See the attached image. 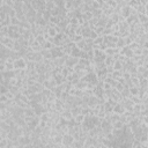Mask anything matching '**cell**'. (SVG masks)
Returning a JSON list of instances; mask_svg holds the SVG:
<instances>
[{
	"instance_id": "obj_35",
	"label": "cell",
	"mask_w": 148,
	"mask_h": 148,
	"mask_svg": "<svg viewBox=\"0 0 148 148\" xmlns=\"http://www.w3.org/2000/svg\"><path fill=\"white\" fill-rule=\"evenodd\" d=\"M10 25H15V27H20L21 25V21L14 16V17H10Z\"/></svg>"
},
{
	"instance_id": "obj_20",
	"label": "cell",
	"mask_w": 148,
	"mask_h": 148,
	"mask_svg": "<svg viewBox=\"0 0 148 148\" xmlns=\"http://www.w3.org/2000/svg\"><path fill=\"white\" fill-rule=\"evenodd\" d=\"M23 116H24V118H34L37 114H36V112L32 108H27V109L23 110Z\"/></svg>"
},
{
	"instance_id": "obj_40",
	"label": "cell",
	"mask_w": 148,
	"mask_h": 148,
	"mask_svg": "<svg viewBox=\"0 0 148 148\" xmlns=\"http://www.w3.org/2000/svg\"><path fill=\"white\" fill-rule=\"evenodd\" d=\"M95 148H109L108 146H105L104 143H102V142H98L96 146H95Z\"/></svg>"
},
{
	"instance_id": "obj_8",
	"label": "cell",
	"mask_w": 148,
	"mask_h": 148,
	"mask_svg": "<svg viewBox=\"0 0 148 148\" xmlns=\"http://www.w3.org/2000/svg\"><path fill=\"white\" fill-rule=\"evenodd\" d=\"M77 64H79V59H77V58L72 57V56H67V57H66V61H65V66H66V67L73 69Z\"/></svg>"
},
{
	"instance_id": "obj_25",
	"label": "cell",
	"mask_w": 148,
	"mask_h": 148,
	"mask_svg": "<svg viewBox=\"0 0 148 148\" xmlns=\"http://www.w3.org/2000/svg\"><path fill=\"white\" fill-rule=\"evenodd\" d=\"M114 62H116V59H114L113 57H106V59H105V61H104V65H105L106 67H113Z\"/></svg>"
},
{
	"instance_id": "obj_14",
	"label": "cell",
	"mask_w": 148,
	"mask_h": 148,
	"mask_svg": "<svg viewBox=\"0 0 148 148\" xmlns=\"http://www.w3.org/2000/svg\"><path fill=\"white\" fill-rule=\"evenodd\" d=\"M119 54L121 56H125L127 59H132L134 57V52L128 47V46H125L123 49H119Z\"/></svg>"
},
{
	"instance_id": "obj_30",
	"label": "cell",
	"mask_w": 148,
	"mask_h": 148,
	"mask_svg": "<svg viewBox=\"0 0 148 148\" xmlns=\"http://www.w3.org/2000/svg\"><path fill=\"white\" fill-rule=\"evenodd\" d=\"M112 68H113V71H124V64L117 60V61L114 62V65H113Z\"/></svg>"
},
{
	"instance_id": "obj_12",
	"label": "cell",
	"mask_w": 148,
	"mask_h": 148,
	"mask_svg": "<svg viewBox=\"0 0 148 148\" xmlns=\"http://www.w3.org/2000/svg\"><path fill=\"white\" fill-rule=\"evenodd\" d=\"M74 136L72 135V134H69V133H67V134H64V136H62V146H65V147H71L72 145H73V142H74Z\"/></svg>"
},
{
	"instance_id": "obj_4",
	"label": "cell",
	"mask_w": 148,
	"mask_h": 148,
	"mask_svg": "<svg viewBox=\"0 0 148 148\" xmlns=\"http://www.w3.org/2000/svg\"><path fill=\"white\" fill-rule=\"evenodd\" d=\"M0 45H1V46H5L6 49L13 51L14 45H15V40L12 39V38L8 37V36H0Z\"/></svg>"
},
{
	"instance_id": "obj_22",
	"label": "cell",
	"mask_w": 148,
	"mask_h": 148,
	"mask_svg": "<svg viewBox=\"0 0 148 148\" xmlns=\"http://www.w3.org/2000/svg\"><path fill=\"white\" fill-rule=\"evenodd\" d=\"M42 50H43V47H42V45L37 40H35L30 45V51H32V52H42Z\"/></svg>"
},
{
	"instance_id": "obj_36",
	"label": "cell",
	"mask_w": 148,
	"mask_h": 148,
	"mask_svg": "<svg viewBox=\"0 0 148 148\" xmlns=\"http://www.w3.org/2000/svg\"><path fill=\"white\" fill-rule=\"evenodd\" d=\"M128 47H130V49H131L133 52H135L138 49H140V47H143V46H141V45H140L139 43H136V42H133L131 45H128Z\"/></svg>"
},
{
	"instance_id": "obj_18",
	"label": "cell",
	"mask_w": 148,
	"mask_h": 148,
	"mask_svg": "<svg viewBox=\"0 0 148 148\" xmlns=\"http://www.w3.org/2000/svg\"><path fill=\"white\" fill-rule=\"evenodd\" d=\"M106 57H114L117 54H119V49L118 47H106L104 50Z\"/></svg>"
},
{
	"instance_id": "obj_19",
	"label": "cell",
	"mask_w": 148,
	"mask_h": 148,
	"mask_svg": "<svg viewBox=\"0 0 148 148\" xmlns=\"http://www.w3.org/2000/svg\"><path fill=\"white\" fill-rule=\"evenodd\" d=\"M113 112H114V113H117V114H119V116H121L123 113H125V112H126V109L124 108L123 103L120 102V103H117V104L114 105V108H113Z\"/></svg>"
},
{
	"instance_id": "obj_26",
	"label": "cell",
	"mask_w": 148,
	"mask_h": 148,
	"mask_svg": "<svg viewBox=\"0 0 148 148\" xmlns=\"http://www.w3.org/2000/svg\"><path fill=\"white\" fill-rule=\"evenodd\" d=\"M84 119H86V116L83 113H80V114H77V116L74 117V121L76 124H79V125H82L83 121H84Z\"/></svg>"
},
{
	"instance_id": "obj_10",
	"label": "cell",
	"mask_w": 148,
	"mask_h": 148,
	"mask_svg": "<svg viewBox=\"0 0 148 148\" xmlns=\"http://www.w3.org/2000/svg\"><path fill=\"white\" fill-rule=\"evenodd\" d=\"M43 86H44V88L45 89H49V90H54L56 88H57V82L54 81V79L52 77V76H50V77H47L46 80H45V82L43 83Z\"/></svg>"
},
{
	"instance_id": "obj_33",
	"label": "cell",
	"mask_w": 148,
	"mask_h": 148,
	"mask_svg": "<svg viewBox=\"0 0 148 148\" xmlns=\"http://www.w3.org/2000/svg\"><path fill=\"white\" fill-rule=\"evenodd\" d=\"M101 86H102V89L106 92V91H110V90H112L113 88L110 86V83H108V82H105V81H103V82H101Z\"/></svg>"
},
{
	"instance_id": "obj_34",
	"label": "cell",
	"mask_w": 148,
	"mask_h": 148,
	"mask_svg": "<svg viewBox=\"0 0 148 148\" xmlns=\"http://www.w3.org/2000/svg\"><path fill=\"white\" fill-rule=\"evenodd\" d=\"M118 49H123V47H125L126 46V43H125V39L123 38V37H119L118 38V40H117V45H116Z\"/></svg>"
},
{
	"instance_id": "obj_24",
	"label": "cell",
	"mask_w": 148,
	"mask_h": 148,
	"mask_svg": "<svg viewBox=\"0 0 148 148\" xmlns=\"http://www.w3.org/2000/svg\"><path fill=\"white\" fill-rule=\"evenodd\" d=\"M54 46H56V45H54V44H53V42H52V40H50V39H47V40L42 45L43 50H52Z\"/></svg>"
},
{
	"instance_id": "obj_42",
	"label": "cell",
	"mask_w": 148,
	"mask_h": 148,
	"mask_svg": "<svg viewBox=\"0 0 148 148\" xmlns=\"http://www.w3.org/2000/svg\"><path fill=\"white\" fill-rule=\"evenodd\" d=\"M143 123L148 126V117H143Z\"/></svg>"
},
{
	"instance_id": "obj_11",
	"label": "cell",
	"mask_w": 148,
	"mask_h": 148,
	"mask_svg": "<svg viewBox=\"0 0 148 148\" xmlns=\"http://www.w3.org/2000/svg\"><path fill=\"white\" fill-rule=\"evenodd\" d=\"M102 13H103V15H105L106 17H110V16L114 13V9L111 8V7L106 3V1H102Z\"/></svg>"
},
{
	"instance_id": "obj_38",
	"label": "cell",
	"mask_w": 148,
	"mask_h": 148,
	"mask_svg": "<svg viewBox=\"0 0 148 148\" xmlns=\"http://www.w3.org/2000/svg\"><path fill=\"white\" fill-rule=\"evenodd\" d=\"M82 39H83V37H82L81 35H75V36L72 38V42H73L74 44H77V43H79V42H81Z\"/></svg>"
},
{
	"instance_id": "obj_45",
	"label": "cell",
	"mask_w": 148,
	"mask_h": 148,
	"mask_svg": "<svg viewBox=\"0 0 148 148\" xmlns=\"http://www.w3.org/2000/svg\"><path fill=\"white\" fill-rule=\"evenodd\" d=\"M146 39H147V40H148V31H147V32H146Z\"/></svg>"
},
{
	"instance_id": "obj_6",
	"label": "cell",
	"mask_w": 148,
	"mask_h": 148,
	"mask_svg": "<svg viewBox=\"0 0 148 148\" xmlns=\"http://www.w3.org/2000/svg\"><path fill=\"white\" fill-rule=\"evenodd\" d=\"M27 67H28V61L23 57H20V58L14 60V68H15V71H25Z\"/></svg>"
},
{
	"instance_id": "obj_27",
	"label": "cell",
	"mask_w": 148,
	"mask_h": 148,
	"mask_svg": "<svg viewBox=\"0 0 148 148\" xmlns=\"http://www.w3.org/2000/svg\"><path fill=\"white\" fill-rule=\"evenodd\" d=\"M125 126H126V125H125L121 120H118V121H116V123L112 124V128H113V130H124Z\"/></svg>"
},
{
	"instance_id": "obj_15",
	"label": "cell",
	"mask_w": 148,
	"mask_h": 148,
	"mask_svg": "<svg viewBox=\"0 0 148 148\" xmlns=\"http://www.w3.org/2000/svg\"><path fill=\"white\" fill-rule=\"evenodd\" d=\"M110 98H112L113 101H116L117 103H120L123 101V96H121V92H119L117 89H112L110 90Z\"/></svg>"
},
{
	"instance_id": "obj_2",
	"label": "cell",
	"mask_w": 148,
	"mask_h": 148,
	"mask_svg": "<svg viewBox=\"0 0 148 148\" xmlns=\"http://www.w3.org/2000/svg\"><path fill=\"white\" fill-rule=\"evenodd\" d=\"M94 49V47H92ZM106 59V54L101 49H94V64H103Z\"/></svg>"
},
{
	"instance_id": "obj_21",
	"label": "cell",
	"mask_w": 148,
	"mask_h": 148,
	"mask_svg": "<svg viewBox=\"0 0 148 148\" xmlns=\"http://www.w3.org/2000/svg\"><path fill=\"white\" fill-rule=\"evenodd\" d=\"M104 43V36H98L96 39H94V49H101V46Z\"/></svg>"
},
{
	"instance_id": "obj_7",
	"label": "cell",
	"mask_w": 148,
	"mask_h": 148,
	"mask_svg": "<svg viewBox=\"0 0 148 148\" xmlns=\"http://www.w3.org/2000/svg\"><path fill=\"white\" fill-rule=\"evenodd\" d=\"M17 142L21 147H25V146H29L32 143V140H31V136L30 135H27V134H23V135H20L17 138Z\"/></svg>"
},
{
	"instance_id": "obj_28",
	"label": "cell",
	"mask_w": 148,
	"mask_h": 148,
	"mask_svg": "<svg viewBox=\"0 0 148 148\" xmlns=\"http://www.w3.org/2000/svg\"><path fill=\"white\" fill-rule=\"evenodd\" d=\"M9 140L7 138H0V148H8Z\"/></svg>"
},
{
	"instance_id": "obj_13",
	"label": "cell",
	"mask_w": 148,
	"mask_h": 148,
	"mask_svg": "<svg viewBox=\"0 0 148 148\" xmlns=\"http://www.w3.org/2000/svg\"><path fill=\"white\" fill-rule=\"evenodd\" d=\"M51 53H52L53 59H58V58H61V57L66 56V54L64 53L62 47H59V46H54V47L51 50Z\"/></svg>"
},
{
	"instance_id": "obj_41",
	"label": "cell",
	"mask_w": 148,
	"mask_h": 148,
	"mask_svg": "<svg viewBox=\"0 0 148 148\" xmlns=\"http://www.w3.org/2000/svg\"><path fill=\"white\" fill-rule=\"evenodd\" d=\"M143 66L148 69V58H145V64H143Z\"/></svg>"
},
{
	"instance_id": "obj_43",
	"label": "cell",
	"mask_w": 148,
	"mask_h": 148,
	"mask_svg": "<svg viewBox=\"0 0 148 148\" xmlns=\"http://www.w3.org/2000/svg\"><path fill=\"white\" fill-rule=\"evenodd\" d=\"M143 47H145V49H147V50H148V40H147V42H146V43H145V44H143Z\"/></svg>"
},
{
	"instance_id": "obj_17",
	"label": "cell",
	"mask_w": 148,
	"mask_h": 148,
	"mask_svg": "<svg viewBox=\"0 0 148 148\" xmlns=\"http://www.w3.org/2000/svg\"><path fill=\"white\" fill-rule=\"evenodd\" d=\"M60 116H61V118L65 119L66 121H72V120L74 119V116H73L71 109H66L65 111H62V112L60 113Z\"/></svg>"
},
{
	"instance_id": "obj_32",
	"label": "cell",
	"mask_w": 148,
	"mask_h": 148,
	"mask_svg": "<svg viewBox=\"0 0 148 148\" xmlns=\"http://www.w3.org/2000/svg\"><path fill=\"white\" fill-rule=\"evenodd\" d=\"M36 40L40 44V45H43L47 39H46V36H45V34H43V35H38V36H36Z\"/></svg>"
},
{
	"instance_id": "obj_31",
	"label": "cell",
	"mask_w": 148,
	"mask_h": 148,
	"mask_svg": "<svg viewBox=\"0 0 148 148\" xmlns=\"http://www.w3.org/2000/svg\"><path fill=\"white\" fill-rule=\"evenodd\" d=\"M106 3H108L111 8H113L114 12H116V9L118 8V0H106Z\"/></svg>"
},
{
	"instance_id": "obj_23",
	"label": "cell",
	"mask_w": 148,
	"mask_h": 148,
	"mask_svg": "<svg viewBox=\"0 0 148 148\" xmlns=\"http://www.w3.org/2000/svg\"><path fill=\"white\" fill-rule=\"evenodd\" d=\"M110 76H111L113 80L118 81V80H120V79L123 77V71H113V72L110 74Z\"/></svg>"
},
{
	"instance_id": "obj_3",
	"label": "cell",
	"mask_w": 148,
	"mask_h": 148,
	"mask_svg": "<svg viewBox=\"0 0 148 148\" xmlns=\"http://www.w3.org/2000/svg\"><path fill=\"white\" fill-rule=\"evenodd\" d=\"M62 30L59 28V25H53V24H49L47 25V30H46V34L50 38V40H52L54 37H57L59 34H61Z\"/></svg>"
},
{
	"instance_id": "obj_44",
	"label": "cell",
	"mask_w": 148,
	"mask_h": 148,
	"mask_svg": "<svg viewBox=\"0 0 148 148\" xmlns=\"http://www.w3.org/2000/svg\"><path fill=\"white\" fill-rule=\"evenodd\" d=\"M8 148H22L21 146H9Z\"/></svg>"
},
{
	"instance_id": "obj_29",
	"label": "cell",
	"mask_w": 148,
	"mask_h": 148,
	"mask_svg": "<svg viewBox=\"0 0 148 148\" xmlns=\"http://www.w3.org/2000/svg\"><path fill=\"white\" fill-rule=\"evenodd\" d=\"M130 89V95L131 96H139V92H140V89H139V87H131V88H128Z\"/></svg>"
},
{
	"instance_id": "obj_39",
	"label": "cell",
	"mask_w": 148,
	"mask_h": 148,
	"mask_svg": "<svg viewBox=\"0 0 148 148\" xmlns=\"http://www.w3.org/2000/svg\"><path fill=\"white\" fill-rule=\"evenodd\" d=\"M114 89H117V90H118L119 92H121V91H123V90L125 89V84H123V83H120V82H118Z\"/></svg>"
},
{
	"instance_id": "obj_5",
	"label": "cell",
	"mask_w": 148,
	"mask_h": 148,
	"mask_svg": "<svg viewBox=\"0 0 148 148\" xmlns=\"http://www.w3.org/2000/svg\"><path fill=\"white\" fill-rule=\"evenodd\" d=\"M32 8L37 12V13H44L45 9V0H30Z\"/></svg>"
},
{
	"instance_id": "obj_1",
	"label": "cell",
	"mask_w": 148,
	"mask_h": 148,
	"mask_svg": "<svg viewBox=\"0 0 148 148\" xmlns=\"http://www.w3.org/2000/svg\"><path fill=\"white\" fill-rule=\"evenodd\" d=\"M52 42H53V44H54L56 46L62 47V46L67 45L68 43H71L72 40H71V38H69L67 35H65L64 32H61V34H59L57 37H54V38L52 39Z\"/></svg>"
},
{
	"instance_id": "obj_16",
	"label": "cell",
	"mask_w": 148,
	"mask_h": 148,
	"mask_svg": "<svg viewBox=\"0 0 148 148\" xmlns=\"http://www.w3.org/2000/svg\"><path fill=\"white\" fill-rule=\"evenodd\" d=\"M121 103H123L124 108L126 109V111H133V110H134V106H135V104L132 102V99H131V98H126V99H123V101H121Z\"/></svg>"
},
{
	"instance_id": "obj_9",
	"label": "cell",
	"mask_w": 148,
	"mask_h": 148,
	"mask_svg": "<svg viewBox=\"0 0 148 148\" xmlns=\"http://www.w3.org/2000/svg\"><path fill=\"white\" fill-rule=\"evenodd\" d=\"M117 104V102L116 101H113L112 98H109L106 102H104L103 103V106H104V110H105V112L109 114V113H111V112H113V108H114V105Z\"/></svg>"
},
{
	"instance_id": "obj_37",
	"label": "cell",
	"mask_w": 148,
	"mask_h": 148,
	"mask_svg": "<svg viewBox=\"0 0 148 148\" xmlns=\"http://www.w3.org/2000/svg\"><path fill=\"white\" fill-rule=\"evenodd\" d=\"M146 71H147V68H146L143 65H141V66H138V67H136V73H138L139 75H142Z\"/></svg>"
}]
</instances>
